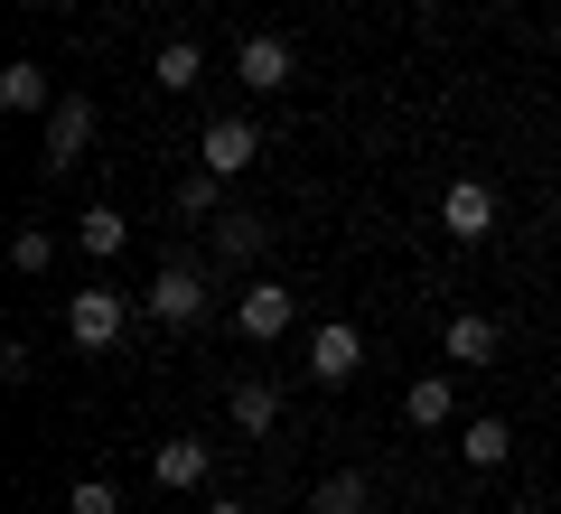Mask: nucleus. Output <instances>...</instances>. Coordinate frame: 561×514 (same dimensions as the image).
<instances>
[{
	"instance_id": "nucleus-12",
	"label": "nucleus",
	"mask_w": 561,
	"mask_h": 514,
	"mask_svg": "<svg viewBox=\"0 0 561 514\" xmlns=\"http://www.w3.org/2000/svg\"><path fill=\"white\" fill-rule=\"evenodd\" d=\"M402 421H412V431H449V421H459V384H449V375H412Z\"/></svg>"
},
{
	"instance_id": "nucleus-14",
	"label": "nucleus",
	"mask_w": 561,
	"mask_h": 514,
	"mask_svg": "<svg viewBox=\"0 0 561 514\" xmlns=\"http://www.w3.org/2000/svg\"><path fill=\"white\" fill-rule=\"evenodd\" d=\"M0 103H10V113H47V103H57L47 66L38 57H10V66H0Z\"/></svg>"
},
{
	"instance_id": "nucleus-16",
	"label": "nucleus",
	"mask_w": 561,
	"mask_h": 514,
	"mask_svg": "<svg viewBox=\"0 0 561 514\" xmlns=\"http://www.w3.org/2000/svg\"><path fill=\"white\" fill-rule=\"evenodd\" d=\"M76 243H84L94 262H113L122 243H131V225H122V206H84V216H76Z\"/></svg>"
},
{
	"instance_id": "nucleus-6",
	"label": "nucleus",
	"mask_w": 561,
	"mask_h": 514,
	"mask_svg": "<svg viewBox=\"0 0 561 514\" xmlns=\"http://www.w3.org/2000/svg\"><path fill=\"white\" fill-rule=\"evenodd\" d=\"M290 76H300V57H290V38H272V28H253V38L234 47V84H253V94H290Z\"/></svg>"
},
{
	"instance_id": "nucleus-5",
	"label": "nucleus",
	"mask_w": 561,
	"mask_h": 514,
	"mask_svg": "<svg viewBox=\"0 0 561 514\" xmlns=\"http://www.w3.org/2000/svg\"><path fill=\"white\" fill-rule=\"evenodd\" d=\"M440 235L449 243H486L496 235V187L486 179H449L440 187Z\"/></svg>"
},
{
	"instance_id": "nucleus-17",
	"label": "nucleus",
	"mask_w": 561,
	"mask_h": 514,
	"mask_svg": "<svg viewBox=\"0 0 561 514\" xmlns=\"http://www.w3.org/2000/svg\"><path fill=\"white\" fill-rule=\"evenodd\" d=\"M365 505H375L365 468H337V477H319V495H309V514H365Z\"/></svg>"
},
{
	"instance_id": "nucleus-10",
	"label": "nucleus",
	"mask_w": 561,
	"mask_h": 514,
	"mask_svg": "<svg viewBox=\"0 0 561 514\" xmlns=\"http://www.w3.org/2000/svg\"><path fill=\"white\" fill-rule=\"evenodd\" d=\"M505 356V328L486 309H459L449 318V365H468V375H478V365H496Z\"/></svg>"
},
{
	"instance_id": "nucleus-7",
	"label": "nucleus",
	"mask_w": 561,
	"mask_h": 514,
	"mask_svg": "<svg viewBox=\"0 0 561 514\" xmlns=\"http://www.w3.org/2000/svg\"><path fill=\"white\" fill-rule=\"evenodd\" d=\"M150 477H160L169 495H197L206 477H216V449H206L197 431H179V439H160V449H150Z\"/></svg>"
},
{
	"instance_id": "nucleus-9",
	"label": "nucleus",
	"mask_w": 561,
	"mask_h": 514,
	"mask_svg": "<svg viewBox=\"0 0 561 514\" xmlns=\"http://www.w3.org/2000/svg\"><path fill=\"white\" fill-rule=\"evenodd\" d=\"M290 318H300V299L280 290V281H243V299H234V328L253 336V346H272V336L290 328Z\"/></svg>"
},
{
	"instance_id": "nucleus-24",
	"label": "nucleus",
	"mask_w": 561,
	"mask_h": 514,
	"mask_svg": "<svg viewBox=\"0 0 561 514\" xmlns=\"http://www.w3.org/2000/svg\"><path fill=\"white\" fill-rule=\"evenodd\" d=\"M515 514H542V505H515Z\"/></svg>"
},
{
	"instance_id": "nucleus-4",
	"label": "nucleus",
	"mask_w": 561,
	"mask_h": 514,
	"mask_svg": "<svg viewBox=\"0 0 561 514\" xmlns=\"http://www.w3.org/2000/svg\"><path fill=\"white\" fill-rule=\"evenodd\" d=\"M253 159H262V132H253L243 113H216V122L197 132V169H216V179H243Z\"/></svg>"
},
{
	"instance_id": "nucleus-22",
	"label": "nucleus",
	"mask_w": 561,
	"mask_h": 514,
	"mask_svg": "<svg viewBox=\"0 0 561 514\" xmlns=\"http://www.w3.org/2000/svg\"><path fill=\"white\" fill-rule=\"evenodd\" d=\"M206 514H243V505H234V495H206Z\"/></svg>"
},
{
	"instance_id": "nucleus-23",
	"label": "nucleus",
	"mask_w": 561,
	"mask_h": 514,
	"mask_svg": "<svg viewBox=\"0 0 561 514\" xmlns=\"http://www.w3.org/2000/svg\"><path fill=\"white\" fill-rule=\"evenodd\" d=\"M20 10H57V0H20Z\"/></svg>"
},
{
	"instance_id": "nucleus-20",
	"label": "nucleus",
	"mask_w": 561,
	"mask_h": 514,
	"mask_svg": "<svg viewBox=\"0 0 561 514\" xmlns=\"http://www.w3.org/2000/svg\"><path fill=\"white\" fill-rule=\"evenodd\" d=\"M10 262H20V272H47V262H57V243H47V225H20V235H10Z\"/></svg>"
},
{
	"instance_id": "nucleus-11",
	"label": "nucleus",
	"mask_w": 561,
	"mask_h": 514,
	"mask_svg": "<svg viewBox=\"0 0 561 514\" xmlns=\"http://www.w3.org/2000/svg\"><path fill=\"white\" fill-rule=\"evenodd\" d=\"M262 243H272V225H262L253 206H225V216H216V262H225V272L262 262Z\"/></svg>"
},
{
	"instance_id": "nucleus-15",
	"label": "nucleus",
	"mask_w": 561,
	"mask_h": 514,
	"mask_svg": "<svg viewBox=\"0 0 561 514\" xmlns=\"http://www.w3.org/2000/svg\"><path fill=\"white\" fill-rule=\"evenodd\" d=\"M225 412H234V431L243 439H262V431H272V421H280V384H234V393H225Z\"/></svg>"
},
{
	"instance_id": "nucleus-13",
	"label": "nucleus",
	"mask_w": 561,
	"mask_h": 514,
	"mask_svg": "<svg viewBox=\"0 0 561 514\" xmlns=\"http://www.w3.org/2000/svg\"><path fill=\"white\" fill-rule=\"evenodd\" d=\"M150 84H160V94H197V84H206V47L197 38H169L160 57H150Z\"/></svg>"
},
{
	"instance_id": "nucleus-8",
	"label": "nucleus",
	"mask_w": 561,
	"mask_h": 514,
	"mask_svg": "<svg viewBox=\"0 0 561 514\" xmlns=\"http://www.w3.org/2000/svg\"><path fill=\"white\" fill-rule=\"evenodd\" d=\"M356 365H365L356 318H328V328H309V375H319V384H356Z\"/></svg>"
},
{
	"instance_id": "nucleus-2",
	"label": "nucleus",
	"mask_w": 561,
	"mask_h": 514,
	"mask_svg": "<svg viewBox=\"0 0 561 514\" xmlns=\"http://www.w3.org/2000/svg\"><path fill=\"white\" fill-rule=\"evenodd\" d=\"M122 328H131V299H122L113 281H94V290H76V299H66V336H76L84 356H103V346H113Z\"/></svg>"
},
{
	"instance_id": "nucleus-25",
	"label": "nucleus",
	"mask_w": 561,
	"mask_h": 514,
	"mask_svg": "<svg viewBox=\"0 0 561 514\" xmlns=\"http://www.w3.org/2000/svg\"><path fill=\"white\" fill-rule=\"evenodd\" d=\"M552 47H561V20H552Z\"/></svg>"
},
{
	"instance_id": "nucleus-3",
	"label": "nucleus",
	"mask_w": 561,
	"mask_h": 514,
	"mask_svg": "<svg viewBox=\"0 0 561 514\" xmlns=\"http://www.w3.org/2000/svg\"><path fill=\"white\" fill-rule=\"evenodd\" d=\"M140 309L160 318V328H197V318H206V272H197V262H160V281H150Z\"/></svg>"
},
{
	"instance_id": "nucleus-1",
	"label": "nucleus",
	"mask_w": 561,
	"mask_h": 514,
	"mask_svg": "<svg viewBox=\"0 0 561 514\" xmlns=\"http://www.w3.org/2000/svg\"><path fill=\"white\" fill-rule=\"evenodd\" d=\"M84 150H94V103H84V94H57V103H47V150H38V169H47V179H66V169H84Z\"/></svg>"
},
{
	"instance_id": "nucleus-18",
	"label": "nucleus",
	"mask_w": 561,
	"mask_h": 514,
	"mask_svg": "<svg viewBox=\"0 0 561 514\" xmlns=\"http://www.w3.org/2000/svg\"><path fill=\"white\" fill-rule=\"evenodd\" d=\"M505 449H515L505 421H468V431H459V458H468V468H505Z\"/></svg>"
},
{
	"instance_id": "nucleus-19",
	"label": "nucleus",
	"mask_w": 561,
	"mask_h": 514,
	"mask_svg": "<svg viewBox=\"0 0 561 514\" xmlns=\"http://www.w3.org/2000/svg\"><path fill=\"white\" fill-rule=\"evenodd\" d=\"M179 216H197V225H216V216H225V179H216V169H197V179L179 187Z\"/></svg>"
},
{
	"instance_id": "nucleus-21",
	"label": "nucleus",
	"mask_w": 561,
	"mask_h": 514,
	"mask_svg": "<svg viewBox=\"0 0 561 514\" xmlns=\"http://www.w3.org/2000/svg\"><path fill=\"white\" fill-rule=\"evenodd\" d=\"M66 514H122V495H113V487H103V477H84V487H76V495H66Z\"/></svg>"
}]
</instances>
